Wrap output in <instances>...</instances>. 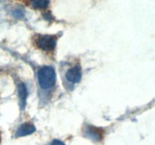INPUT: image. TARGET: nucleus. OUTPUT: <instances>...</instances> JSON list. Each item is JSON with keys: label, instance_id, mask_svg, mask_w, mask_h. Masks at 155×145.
I'll return each mask as SVG.
<instances>
[{"label": "nucleus", "instance_id": "4", "mask_svg": "<svg viewBox=\"0 0 155 145\" xmlns=\"http://www.w3.org/2000/svg\"><path fill=\"white\" fill-rule=\"evenodd\" d=\"M85 134L88 138L91 139L93 141H99L102 138L101 129L95 128L94 126H89L85 131Z\"/></svg>", "mask_w": 155, "mask_h": 145}, {"label": "nucleus", "instance_id": "8", "mask_svg": "<svg viewBox=\"0 0 155 145\" xmlns=\"http://www.w3.org/2000/svg\"><path fill=\"white\" fill-rule=\"evenodd\" d=\"M13 16L17 18H21L24 16V13L20 9H16V10H15L13 11Z\"/></svg>", "mask_w": 155, "mask_h": 145}, {"label": "nucleus", "instance_id": "3", "mask_svg": "<svg viewBox=\"0 0 155 145\" xmlns=\"http://www.w3.org/2000/svg\"><path fill=\"white\" fill-rule=\"evenodd\" d=\"M81 68L79 66H75L68 69L66 72V78L72 83H77L81 80Z\"/></svg>", "mask_w": 155, "mask_h": 145}, {"label": "nucleus", "instance_id": "1", "mask_svg": "<svg viewBox=\"0 0 155 145\" xmlns=\"http://www.w3.org/2000/svg\"><path fill=\"white\" fill-rule=\"evenodd\" d=\"M37 76L39 85L42 89H51L55 84L56 73L54 68L51 66H45L39 69Z\"/></svg>", "mask_w": 155, "mask_h": 145}, {"label": "nucleus", "instance_id": "7", "mask_svg": "<svg viewBox=\"0 0 155 145\" xmlns=\"http://www.w3.org/2000/svg\"><path fill=\"white\" fill-rule=\"evenodd\" d=\"M49 5V0H32L31 6L34 8L45 9Z\"/></svg>", "mask_w": 155, "mask_h": 145}, {"label": "nucleus", "instance_id": "2", "mask_svg": "<svg viewBox=\"0 0 155 145\" xmlns=\"http://www.w3.org/2000/svg\"><path fill=\"white\" fill-rule=\"evenodd\" d=\"M36 44L39 48L45 51H51L56 45V38L54 36L44 35L40 36L36 40Z\"/></svg>", "mask_w": 155, "mask_h": 145}, {"label": "nucleus", "instance_id": "9", "mask_svg": "<svg viewBox=\"0 0 155 145\" xmlns=\"http://www.w3.org/2000/svg\"><path fill=\"white\" fill-rule=\"evenodd\" d=\"M50 145H65L63 142H61L59 140H53L51 142Z\"/></svg>", "mask_w": 155, "mask_h": 145}, {"label": "nucleus", "instance_id": "10", "mask_svg": "<svg viewBox=\"0 0 155 145\" xmlns=\"http://www.w3.org/2000/svg\"><path fill=\"white\" fill-rule=\"evenodd\" d=\"M0 142H1V138H0Z\"/></svg>", "mask_w": 155, "mask_h": 145}, {"label": "nucleus", "instance_id": "5", "mask_svg": "<svg viewBox=\"0 0 155 145\" xmlns=\"http://www.w3.org/2000/svg\"><path fill=\"white\" fill-rule=\"evenodd\" d=\"M36 131L34 125L30 123H24L18 128L16 131V137H24L33 134Z\"/></svg>", "mask_w": 155, "mask_h": 145}, {"label": "nucleus", "instance_id": "6", "mask_svg": "<svg viewBox=\"0 0 155 145\" xmlns=\"http://www.w3.org/2000/svg\"><path fill=\"white\" fill-rule=\"evenodd\" d=\"M18 95H19L20 106L21 110H24L27 104V89L24 83H20L18 85Z\"/></svg>", "mask_w": 155, "mask_h": 145}]
</instances>
